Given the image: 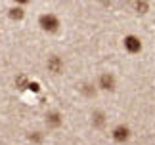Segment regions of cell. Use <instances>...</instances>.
Returning <instances> with one entry per match:
<instances>
[{
  "mask_svg": "<svg viewBox=\"0 0 155 145\" xmlns=\"http://www.w3.org/2000/svg\"><path fill=\"white\" fill-rule=\"evenodd\" d=\"M10 17H12V19H21V17H23V10L21 8H12L10 10Z\"/></svg>",
  "mask_w": 155,
  "mask_h": 145,
  "instance_id": "ba28073f",
  "label": "cell"
},
{
  "mask_svg": "<svg viewBox=\"0 0 155 145\" xmlns=\"http://www.w3.org/2000/svg\"><path fill=\"white\" fill-rule=\"evenodd\" d=\"M111 137H113L117 143H127V141L130 140V128H128V126H124V124H119V126H115V128H113Z\"/></svg>",
  "mask_w": 155,
  "mask_h": 145,
  "instance_id": "3957f363",
  "label": "cell"
},
{
  "mask_svg": "<svg viewBox=\"0 0 155 145\" xmlns=\"http://www.w3.org/2000/svg\"><path fill=\"white\" fill-rule=\"evenodd\" d=\"M123 44H124V50H127L128 53H138V52H142V40H140V36H136V34L124 36Z\"/></svg>",
  "mask_w": 155,
  "mask_h": 145,
  "instance_id": "7a4b0ae2",
  "label": "cell"
},
{
  "mask_svg": "<svg viewBox=\"0 0 155 145\" xmlns=\"http://www.w3.org/2000/svg\"><path fill=\"white\" fill-rule=\"evenodd\" d=\"M48 69L52 72H59V71H61V61H59V57L54 56V57L48 59Z\"/></svg>",
  "mask_w": 155,
  "mask_h": 145,
  "instance_id": "52a82bcc",
  "label": "cell"
},
{
  "mask_svg": "<svg viewBox=\"0 0 155 145\" xmlns=\"http://www.w3.org/2000/svg\"><path fill=\"white\" fill-rule=\"evenodd\" d=\"M92 124L96 126V128H102V126L105 124V114L102 111H94L92 113Z\"/></svg>",
  "mask_w": 155,
  "mask_h": 145,
  "instance_id": "5b68a950",
  "label": "cell"
},
{
  "mask_svg": "<svg viewBox=\"0 0 155 145\" xmlns=\"http://www.w3.org/2000/svg\"><path fill=\"white\" fill-rule=\"evenodd\" d=\"M117 86V80H115V76L111 75V72H104L102 76H100V80H98V88L100 90H104V92H113Z\"/></svg>",
  "mask_w": 155,
  "mask_h": 145,
  "instance_id": "277c9868",
  "label": "cell"
},
{
  "mask_svg": "<svg viewBox=\"0 0 155 145\" xmlns=\"http://www.w3.org/2000/svg\"><path fill=\"white\" fill-rule=\"evenodd\" d=\"M38 25L46 33H56L58 29H59V19L54 14H42V15H40V19H38Z\"/></svg>",
  "mask_w": 155,
  "mask_h": 145,
  "instance_id": "6da1fadb",
  "label": "cell"
},
{
  "mask_svg": "<svg viewBox=\"0 0 155 145\" xmlns=\"http://www.w3.org/2000/svg\"><path fill=\"white\" fill-rule=\"evenodd\" d=\"M82 92H84L86 95H92V94H94V88L90 86V84H86V86H84V88H82Z\"/></svg>",
  "mask_w": 155,
  "mask_h": 145,
  "instance_id": "9c48e42d",
  "label": "cell"
},
{
  "mask_svg": "<svg viewBox=\"0 0 155 145\" xmlns=\"http://www.w3.org/2000/svg\"><path fill=\"white\" fill-rule=\"evenodd\" d=\"M46 124L48 126H59L61 124V117H59V113H50V114H46Z\"/></svg>",
  "mask_w": 155,
  "mask_h": 145,
  "instance_id": "8992f818",
  "label": "cell"
}]
</instances>
